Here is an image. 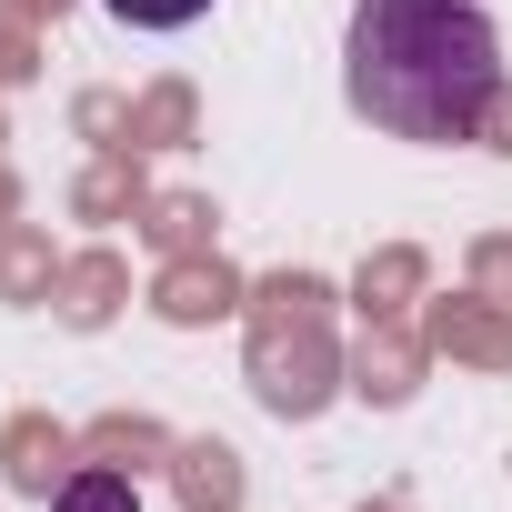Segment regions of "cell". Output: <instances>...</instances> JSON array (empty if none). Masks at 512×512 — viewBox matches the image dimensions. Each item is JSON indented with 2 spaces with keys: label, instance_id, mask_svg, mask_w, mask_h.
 <instances>
[{
  "label": "cell",
  "instance_id": "1",
  "mask_svg": "<svg viewBox=\"0 0 512 512\" xmlns=\"http://www.w3.org/2000/svg\"><path fill=\"white\" fill-rule=\"evenodd\" d=\"M342 101L392 141H472L502 101V31L482 0H362L342 31Z\"/></svg>",
  "mask_w": 512,
  "mask_h": 512
},
{
  "label": "cell",
  "instance_id": "2",
  "mask_svg": "<svg viewBox=\"0 0 512 512\" xmlns=\"http://www.w3.org/2000/svg\"><path fill=\"white\" fill-rule=\"evenodd\" d=\"M51 512H141V492H131L121 472H71V482L51 492Z\"/></svg>",
  "mask_w": 512,
  "mask_h": 512
},
{
  "label": "cell",
  "instance_id": "3",
  "mask_svg": "<svg viewBox=\"0 0 512 512\" xmlns=\"http://www.w3.org/2000/svg\"><path fill=\"white\" fill-rule=\"evenodd\" d=\"M101 11H111L121 31H191L211 0H101Z\"/></svg>",
  "mask_w": 512,
  "mask_h": 512
}]
</instances>
